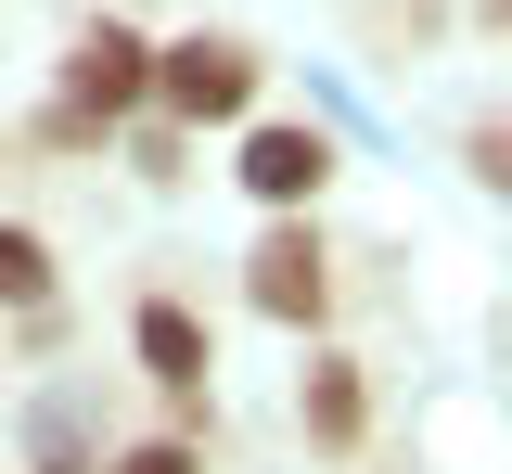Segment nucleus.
Masks as SVG:
<instances>
[{"label": "nucleus", "mask_w": 512, "mask_h": 474, "mask_svg": "<svg viewBox=\"0 0 512 474\" xmlns=\"http://www.w3.org/2000/svg\"><path fill=\"white\" fill-rule=\"evenodd\" d=\"M154 103H167L180 129H231L256 103V52L244 39H180V52H154Z\"/></svg>", "instance_id": "f257e3e1"}, {"label": "nucleus", "mask_w": 512, "mask_h": 474, "mask_svg": "<svg viewBox=\"0 0 512 474\" xmlns=\"http://www.w3.org/2000/svg\"><path fill=\"white\" fill-rule=\"evenodd\" d=\"M244 295H256V321H295V334H320V308H333V257H320V231L282 205V231L244 257Z\"/></svg>", "instance_id": "f03ea898"}, {"label": "nucleus", "mask_w": 512, "mask_h": 474, "mask_svg": "<svg viewBox=\"0 0 512 474\" xmlns=\"http://www.w3.org/2000/svg\"><path fill=\"white\" fill-rule=\"evenodd\" d=\"M64 103L103 116V129L141 116V103H154V39H141V26H77V52H64Z\"/></svg>", "instance_id": "7ed1b4c3"}, {"label": "nucleus", "mask_w": 512, "mask_h": 474, "mask_svg": "<svg viewBox=\"0 0 512 474\" xmlns=\"http://www.w3.org/2000/svg\"><path fill=\"white\" fill-rule=\"evenodd\" d=\"M231 180H244L256 205H320V180H333V141L295 129V116H282V129H244V167H231Z\"/></svg>", "instance_id": "20e7f679"}, {"label": "nucleus", "mask_w": 512, "mask_h": 474, "mask_svg": "<svg viewBox=\"0 0 512 474\" xmlns=\"http://www.w3.org/2000/svg\"><path fill=\"white\" fill-rule=\"evenodd\" d=\"M128 346H141V372H154L167 398H205V321H192L180 295H141V321H128Z\"/></svg>", "instance_id": "39448f33"}, {"label": "nucleus", "mask_w": 512, "mask_h": 474, "mask_svg": "<svg viewBox=\"0 0 512 474\" xmlns=\"http://www.w3.org/2000/svg\"><path fill=\"white\" fill-rule=\"evenodd\" d=\"M308 436L320 449H359V436H372V385H359V359H308Z\"/></svg>", "instance_id": "423d86ee"}, {"label": "nucleus", "mask_w": 512, "mask_h": 474, "mask_svg": "<svg viewBox=\"0 0 512 474\" xmlns=\"http://www.w3.org/2000/svg\"><path fill=\"white\" fill-rule=\"evenodd\" d=\"M0 308H52V244L0 218Z\"/></svg>", "instance_id": "0eeeda50"}, {"label": "nucleus", "mask_w": 512, "mask_h": 474, "mask_svg": "<svg viewBox=\"0 0 512 474\" xmlns=\"http://www.w3.org/2000/svg\"><path fill=\"white\" fill-rule=\"evenodd\" d=\"M103 474H192V436H180V423H167V436H141V449H116V462H103Z\"/></svg>", "instance_id": "6e6552de"}, {"label": "nucleus", "mask_w": 512, "mask_h": 474, "mask_svg": "<svg viewBox=\"0 0 512 474\" xmlns=\"http://www.w3.org/2000/svg\"><path fill=\"white\" fill-rule=\"evenodd\" d=\"M474 180H487V193H512V129H500V116L474 129Z\"/></svg>", "instance_id": "1a4fd4ad"}, {"label": "nucleus", "mask_w": 512, "mask_h": 474, "mask_svg": "<svg viewBox=\"0 0 512 474\" xmlns=\"http://www.w3.org/2000/svg\"><path fill=\"white\" fill-rule=\"evenodd\" d=\"M487 26H500V39H512V0H487Z\"/></svg>", "instance_id": "9d476101"}]
</instances>
